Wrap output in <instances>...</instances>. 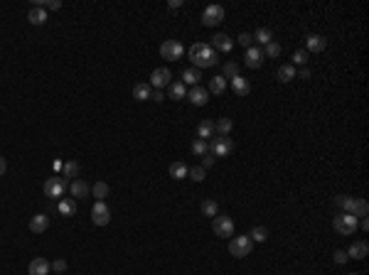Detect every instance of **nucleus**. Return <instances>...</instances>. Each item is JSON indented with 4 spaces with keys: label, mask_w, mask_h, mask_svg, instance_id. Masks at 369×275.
I'll return each instance as SVG.
<instances>
[{
    "label": "nucleus",
    "mask_w": 369,
    "mask_h": 275,
    "mask_svg": "<svg viewBox=\"0 0 369 275\" xmlns=\"http://www.w3.org/2000/svg\"><path fill=\"white\" fill-rule=\"evenodd\" d=\"M45 10H59L62 8V3H59V0H45V5H42Z\"/></svg>",
    "instance_id": "c03bdc74"
},
{
    "label": "nucleus",
    "mask_w": 369,
    "mask_h": 275,
    "mask_svg": "<svg viewBox=\"0 0 369 275\" xmlns=\"http://www.w3.org/2000/svg\"><path fill=\"white\" fill-rule=\"evenodd\" d=\"M212 165H214V155H210V152H207V155H202V165H200V167H205V170H210Z\"/></svg>",
    "instance_id": "a18cd8bd"
},
{
    "label": "nucleus",
    "mask_w": 369,
    "mask_h": 275,
    "mask_svg": "<svg viewBox=\"0 0 369 275\" xmlns=\"http://www.w3.org/2000/svg\"><path fill=\"white\" fill-rule=\"evenodd\" d=\"M224 89H227V79L224 76H214V79H210V91L212 94H224Z\"/></svg>",
    "instance_id": "2f4dec72"
},
{
    "label": "nucleus",
    "mask_w": 369,
    "mask_h": 275,
    "mask_svg": "<svg viewBox=\"0 0 369 275\" xmlns=\"http://www.w3.org/2000/svg\"><path fill=\"white\" fill-rule=\"evenodd\" d=\"M210 148V155H214V157H227L232 150H234V140L232 138H212V143L207 145Z\"/></svg>",
    "instance_id": "20e7f679"
},
{
    "label": "nucleus",
    "mask_w": 369,
    "mask_h": 275,
    "mask_svg": "<svg viewBox=\"0 0 369 275\" xmlns=\"http://www.w3.org/2000/svg\"><path fill=\"white\" fill-rule=\"evenodd\" d=\"M278 54H281V45H278V42H268V45H266L264 57H273V59H276Z\"/></svg>",
    "instance_id": "ea45409f"
},
{
    "label": "nucleus",
    "mask_w": 369,
    "mask_h": 275,
    "mask_svg": "<svg viewBox=\"0 0 369 275\" xmlns=\"http://www.w3.org/2000/svg\"><path fill=\"white\" fill-rule=\"evenodd\" d=\"M47 228H50V216L47 214H35L30 219V231L32 233H45Z\"/></svg>",
    "instance_id": "2eb2a0df"
},
{
    "label": "nucleus",
    "mask_w": 369,
    "mask_h": 275,
    "mask_svg": "<svg viewBox=\"0 0 369 275\" xmlns=\"http://www.w3.org/2000/svg\"><path fill=\"white\" fill-rule=\"evenodd\" d=\"M367 253H369V246H367V241H357V243H352V246H349V250H347V258L362 260V258H367Z\"/></svg>",
    "instance_id": "f3484780"
},
{
    "label": "nucleus",
    "mask_w": 369,
    "mask_h": 275,
    "mask_svg": "<svg viewBox=\"0 0 369 275\" xmlns=\"http://www.w3.org/2000/svg\"><path fill=\"white\" fill-rule=\"evenodd\" d=\"M332 224H335V231L342 233V236H349V233L357 231V216H352V214H347V211L337 214Z\"/></svg>",
    "instance_id": "f03ea898"
},
{
    "label": "nucleus",
    "mask_w": 369,
    "mask_h": 275,
    "mask_svg": "<svg viewBox=\"0 0 369 275\" xmlns=\"http://www.w3.org/2000/svg\"><path fill=\"white\" fill-rule=\"evenodd\" d=\"M295 79H310V69H300V72H295Z\"/></svg>",
    "instance_id": "de8ad7c7"
},
{
    "label": "nucleus",
    "mask_w": 369,
    "mask_h": 275,
    "mask_svg": "<svg viewBox=\"0 0 369 275\" xmlns=\"http://www.w3.org/2000/svg\"><path fill=\"white\" fill-rule=\"evenodd\" d=\"M192 152H195V155H207V152H210L207 140H200V138H197V140L192 143Z\"/></svg>",
    "instance_id": "58836bf2"
},
{
    "label": "nucleus",
    "mask_w": 369,
    "mask_h": 275,
    "mask_svg": "<svg viewBox=\"0 0 369 275\" xmlns=\"http://www.w3.org/2000/svg\"><path fill=\"white\" fill-rule=\"evenodd\" d=\"M251 248H254V241L249 236H234L229 241V253L237 255V258H246L251 253Z\"/></svg>",
    "instance_id": "7ed1b4c3"
},
{
    "label": "nucleus",
    "mask_w": 369,
    "mask_h": 275,
    "mask_svg": "<svg viewBox=\"0 0 369 275\" xmlns=\"http://www.w3.org/2000/svg\"><path fill=\"white\" fill-rule=\"evenodd\" d=\"M170 81H172V74H170V69H165V67H160V69H155L153 74H150V89H165V86H170Z\"/></svg>",
    "instance_id": "9d476101"
},
{
    "label": "nucleus",
    "mask_w": 369,
    "mask_h": 275,
    "mask_svg": "<svg viewBox=\"0 0 369 275\" xmlns=\"http://www.w3.org/2000/svg\"><path fill=\"white\" fill-rule=\"evenodd\" d=\"M50 270H54V273H64V270H67V260H62V258L52 260V263H50Z\"/></svg>",
    "instance_id": "79ce46f5"
},
{
    "label": "nucleus",
    "mask_w": 369,
    "mask_h": 275,
    "mask_svg": "<svg viewBox=\"0 0 369 275\" xmlns=\"http://www.w3.org/2000/svg\"><path fill=\"white\" fill-rule=\"evenodd\" d=\"M224 79H234V76H239V64L237 62H227L224 64V74H222Z\"/></svg>",
    "instance_id": "4c0bfd02"
},
{
    "label": "nucleus",
    "mask_w": 369,
    "mask_h": 275,
    "mask_svg": "<svg viewBox=\"0 0 369 275\" xmlns=\"http://www.w3.org/2000/svg\"><path fill=\"white\" fill-rule=\"evenodd\" d=\"M187 57H190V62H192L197 69H210V67L217 64V52H214L210 45H205V42H195V45L187 50Z\"/></svg>",
    "instance_id": "f257e3e1"
},
{
    "label": "nucleus",
    "mask_w": 369,
    "mask_h": 275,
    "mask_svg": "<svg viewBox=\"0 0 369 275\" xmlns=\"http://www.w3.org/2000/svg\"><path fill=\"white\" fill-rule=\"evenodd\" d=\"M332 201H335V206H337V209H342V211H347V214H349V211H352V201H354V199H352V197H347V194H337Z\"/></svg>",
    "instance_id": "7c9ffc66"
},
{
    "label": "nucleus",
    "mask_w": 369,
    "mask_h": 275,
    "mask_svg": "<svg viewBox=\"0 0 369 275\" xmlns=\"http://www.w3.org/2000/svg\"><path fill=\"white\" fill-rule=\"evenodd\" d=\"M352 216H357V219H364L367 214H369V201L367 199H354L352 201V211H349Z\"/></svg>",
    "instance_id": "412c9836"
},
{
    "label": "nucleus",
    "mask_w": 369,
    "mask_h": 275,
    "mask_svg": "<svg viewBox=\"0 0 369 275\" xmlns=\"http://www.w3.org/2000/svg\"><path fill=\"white\" fill-rule=\"evenodd\" d=\"M150 99H153V101H162V99H165V94H162V91H158V89H153Z\"/></svg>",
    "instance_id": "09e8293b"
},
{
    "label": "nucleus",
    "mask_w": 369,
    "mask_h": 275,
    "mask_svg": "<svg viewBox=\"0 0 369 275\" xmlns=\"http://www.w3.org/2000/svg\"><path fill=\"white\" fill-rule=\"evenodd\" d=\"M251 37H254L259 45H268V42H273V32H271L268 27H259V30H256Z\"/></svg>",
    "instance_id": "c756f323"
},
{
    "label": "nucleus",
    "mask_w": 369,
    "mask_h": 275,
    "mask_svg": "<svg viewBox=\"0 0 369 275\" xmlns=\"http://www.w3.org/2000/svg\"><path fill=\"white\" fill-rule=\"evenodd\" d=\"M244 59H246V67H249V69H259V67L264 64V52H261L259 47H249Z\"/></svg>",
    "instance_id": "4468645a"
},
{
    "label": "nucleus",
    "mask_w": 369,
    "mask_h": 275,
    "mask_svg": "<svg viewBox=\"0 0 369 275\" xmlns=\"http://www.w3.org/2000/svg\"><path fill=\"white\" fill-rule=\"evenodd\" d=\"M150 94H153L150 84H135V86H133V99H135V101H148Z\"/></svg>",
    "instance_id": "b1692460"
},
{
    "label": "nucleus",
    "mask_w": 369,
    "mask_h": 275,
    "mask_svg": "<svg viewBox=\"0 0 369 275\" xmlns=\"http://www.w3.org/2000/svg\"><path fill=\"white\" fill-rule=\"evenodd\" d=\"M64 179H74L79 175V162H64Z\"/></svg>",
    "instance_id": "c9c22d12"
},
{
    "label": "nucleus",
    "mask_w": 369,
    "mask_h": 275,
    "mask_svg": "<svg viewBox=\"0 0 369 275\" xmlns=\"http://www.w3.org/2000/svg\"><path fill=\"white\" fill-rule=\"evenodd\" d=\"M212 228H214V233L222 236V238H232V236H234V221H232L229 216H214Z\"/></svg>",
    "instance_id": "6e6552de"
},
{
    "label": "nucleus",
    "mask_w": 369,
    "mask_h": 275,
    "mask_svg": "<svg viewBox=\"0 0 369 275\" xmlns=\"http://www.w3.org/2000/svg\"><path fill=\"white\" fill-rule=\"evenodd\" d=\"M305 52H322L325 47H327V40L322 37V35H308L305 37Z\"/></svg>",
    "instance_id": "dca6fc26"
},
{
    "label": "nucleus",
    "mask_w": 369,
    "mask_h": 275,
    "mask_svg": "<svg viewBox=\"0 0 369 275\" xmlns=\"http://www.w3.org/2000/svg\"><path fill=\"white\" fill-rule=\"evenodd\" d=\"M295 64H298V67L308 64V52H305V50H298V52L293 54V67H295Z\"/></svg>",
    "instance_id": "a19ab883"
},
{
    "label": "nucleus",
    "mask_w": 369,
    "mask_h": 275,
    "mask_svg": "<svg viewBox=\"0 0 369 275\" xmlns=\"http://www.w3.org/2000/svg\"><path fill=\"white\" fill-rule=\"evenodd\" d=\"M167 94H170V99L180 101V99H184V96H187V89H184V84H182V81H170V86H167Z\"/></svg>",
    "instance_id": "4be33fe9"
},
{
    "label": "nucleus",
    "mask_w": 369,
    "mask_h": 275,
    "mask_svg": "<svg viewBox=\"0 0 369 275\" xmlns=\"http://www.w3.org/2000/svg\"><path fill=\"white\" fill-rule=\"evenodd\" d=\"M249 238L256 241V243H264V241L268 238V228H266V226H256V228L249 233Z\"/></svg>",
    "instance_id": "72a5a7b5"
},
{
    "label": "nucleus",
    "mask_w": 369,
    "mask_h": 275,
    "mask_svg": "<svg viewBox=\"0 0 369 275\" xmlns=\"http://www.w3.org/2000/svg\"><path fill=\"white\" fill-rule=\"evenodd\" d=\"M214 133H219L222 138H229V133H232V118H217Z\"/></svg>",
    "instance_id": "c85d7f7f"
},
{
    "label": "nucleus",
    "mask_w": 369,
    "mask_h": 275,
    "mask_svg": "<svg viewBox=\"0 0 369 275\" xmlns=\"http://www.w3.org/2000/svg\"><path fill=\"white\" fill-rule=\"evenodd\" d=\"M91 194L96 197V201H104V199L108 197V184H106V182H96V184L91 187Z\"/></svg>",
    "instance_id": "473e14b6"
},
{
    "label": "nucleus",
    "mask_w": 369,
    "mask_h": 275,
    "mask_svg": "<svg viewBox=\"0 0 369 275\" xmlns=\"http://www.w3.org/2000/svg\"><path fill=\"white\" fill-rule=\"evenodd\" d=\"M197 138H200V140L214 138V121H202V123L197 125Z\"/></svg>",
    "instance_id": "aec40b11"
},
{
    "label": "nucleus",
    "mask_w": 369,
    "mask_h": 275,
    "mask_svg": "<svg viewBox=\"0 0 369 275\" xmlns=\"http://www.w3.org/2000/svg\"><path fill=\"white\" fill-rule=\"evenodd\" d=\"M27 20H30L32 25H45V23H47V10H45V8H32V10L27 13Z\"/></svg>",
    "instance_id": "5701e85b"
},
{
    "label": "nucleus",
    "mask_w": 369,
    "mask_h": 275,
    "mask_svg": "<svg viewBox=\"0 0 369 275\" xmlns=\"http://www.w3.org/2000/svg\"><path fill=\"white\" fill-rule=\"evenodd\" d=\"M167 8H170V10H177V8H182V0H170V3H167Z\"/></svg>",
    "instance_id": "8fccbe9b"
},
{
    "label": "nucleus",
    "mask_w": 369,
    "mask_h": 275,
    "mask_svg": "<svg viewBox=\"0 0 369 275\" xmlns=\"http://www.w3.org/2000/svg\"><path fill=\"white\" fill-rule=\"evenodd\" d=\"M224 20V8L222 5H207L205 8V13H202V25L205 27H217L219 23Z\"/></svg>",
    "instance_id": "423d86ee"
},
{
    "label": "nucleus",
    "mask_w": 369,
    "mask_h": 275,
    "mask_svg": "<svg viewBox=\"0 0 369 275\" xmlns=\"http://www.w3.org/2000/svg\"><path fill=\"white\" fill-rule=\"evenodd\" d=\"M200 79H202V74H200V69H184V72H182V84H190V86H197V84H200Z\"/></svg>",
    "instance_id": "a878e982"
},
{
    "label": "nucleus",
    "mask_w": 369,
    "mask_h": 275,
    "mask_svg": "<svg viewBox=\"0 0 369 275\" xmlns=\"http://www.w3.org/2000/svg\"><path fill=\"white\" fill-rule=\"evenodd\" d=\"M347 260H349V258H347V250H335V263L342 265V263H347Z\"/></svg>",
    "instance_id": "49530a36"
},
{
    "label": "nucleus",
    "mask_w": 369,
    "mask_h": 275,
    "mask_svg": "<svg viewBox=\"0 0 369 275\" xmlns=\"http://www.w3.org/2000/svg\"><path fill=\"white\" fill-rule=\"evenodd\" d=\"M27 273H30V275H50V260H47V258H42V255L32 258V260H30Z\"/></svg>",
    "instance_id": "ddd939ff"
},
{
    "label": "nucleus",
    "mask_w": 369,
    "mask_h": 275,
    "mask_svg": "<svg viewBox=\"0 0 369 275\" xmlns=\"http://www.w3.org/2000/svg\"><path fill=\"white\" fill-rule=\"evenodd\" d=\"M187 165H184V162H172L170 165V177L172 179H184V177H187Z\"/></svg>",
    "instance_id": "bb28decb"
},
{
    "label": "nucleus",
    "mask_w": 369,
    "mask_h": 275,
    "mask_svg": "<svg viewBox=\"0 0 369 275\" xmlns=\"http://www.w3.org/2000/svg\"><path fill=\"white\" fill-rule=\"evenodd\" d=\"M5 170H8V162H5V157H0V177L5 175Z\"/></svg>",
    "instance_id": "3c124183"
},
{
    "label": "nucleus",
    "mask_w": 369,
    "mask_h": 275,
    "mask_svg": "<svg viewBox=\"0 0 369 275\" xmlns=\"http://www.w3.org/2000/svg\"><path fill=\"white\" fill-rule=\"evenodd\" d=\"M67 187H69V182H67L64 177H50L42 189H45V194H47L50 199H59V197L67 192Z\"/></svg>",
    "instance_id": "39448f33"
},
{
    "label": "nucleus",
    "mask_w": 369,
    "mask_h": 275,
    "mask_svg": "<svg viewBox=\"0 0 369 275\" xmlns=\"http://www.w3.org/2000/svg\"><path fill=\"white\" fill-rule=\"evenodd\" d=\"M91 221H94L96 226H106V224L111 221V209L106 206V201H96V204L91 206Z\"/></svg>",
    "instance_id": "1a4fd4ad"
},
{
    "label": "nucleus",
    "mask_w": 369,
    "mask_h": 275,
    "mask_svg": "<svg viewBox=\"0 0 369 275\" xmlns=\"http://www.w3.org/2000/svg\"><path fill=\"white\" fill-rule=\"evenodd\" d=\"M187 177H190V179H195V182H205L207 170H205V167H190V170H187Z\"/></svg>",
    "instance_id": "e433bc0d"
},
{
    "label": "nucleus",
    "mask_w": 369,
    "mask_h": 275,
    "mask_svg": "<svg viewBox=\"0 0 369 275\" xmlns=\"http://www.w3.org/2000/svg\"><path fill=\"white\" fill-rule=\"evenodd\" d=\"M69 189H72V197H79V199H86V197L91 194V189H89V184H86L84 179H74V182L69 184Z\"/></svg>",
    "instance_id": "6ab92c4d"
},
{
    "label": "nucleus",
    "mask_w": 369,
    "mask_h": 275,
    "mask_svg": "<svg viewBox=\"0 0 369 275\" xmlns=\"http://www.w3.org/2000/svg\"><path fill=\"white\" fill-rule=\"evenodd\" d=\"M232 89H234L237 96H249V94H251V84H249V79H244V76H234V79H232Z\"/></svg>",
    "instance_id": "a211bd4d"
},
{
    "label": "nucleus",
    "mask_w": 369,
    "mask_h": 275,
    "mask_svg": "<svg viewBox=\"0 0 369 275\" xmlns=\"http://www.w3.org/2000/svg\"><path fill=\"white\" fill-rule=\"evenodd\" d=\"M293 79H295V67H293V64H283V67H278V81L288 84V81H293Z\"/></svg>",
    "instance_id": "cd10ccee"
},
{
    "label": "nucleus",
    "mask_w": 369,
    "mask_h": 275,
    "mask_svg": "<svg viewBox=\"0 0 369 275\" xmlns=\"http://www.w3.org/2000/svg\"><path fill=\"white\" fill-rule=\"evenodd\" d=\"M349 275H359V273H349Z\"/></svg>",
    "instance_id": "603ef678"
},
{
    "label": "nucleus",
    "mask_w": 369,
    "mask_h": 275,
    "mask_svg": "<svg viewBox=\"0 0 369 275\" xmlns=\"http://www.w3.org/2000/svg\"><path fill=\"white\" fill-rule=\"evenodd\" d=\"M187 101H190L192 106H207V101H210V91H207V89H202V86H192V89L187 91Z\"/></svg>",
    "instance_id": "f8f14e48"
},
{
    "label": "nucleus",
    "mask_w": 369,
    "mask_h": 275,
    "mask_svg": "<svg viewBox=\"0 0 369 275\" xmlns=\"http://www.w3.org/2000/svg\"><path fill=\"white\" fill-rule=\"evenodd\" d=\"M182 54H184V47L177 40H167V42L160 45V57L167 59V62H177Z\"/></svg>",
    "instance_id": "0eeeda50"
},
{
    "label": "nucleus",
    "mask_w": 369,
    "mask_h": 275,
    "mask_svg": "<svg viewBox=\"0 0 369 275\" xmlns=\"http://www.w3.org/2000/svg\"><path fill=\"white\" fill-rule=\"evenodd\" d=\"M214 52H232L234 50V42H232V37L229 35H224V32H217L214 37H212V45H210Z\"/></svg>",
    "instance_id": "9b49d317"
},
{
    "label": "nucleus",
    "mask_w": 369,
    "mask_h": 275,
    "mask_svg": "<svg viewBox=\"0 0 369 275\" xmlns=\"http://www.w3.org/2000/svg\"><path fill=\"white\" fill-rule=\"evenodd\" d=\"M57 209H59L62 216H74V214H77V201H74V199H59Z\"/></svg>",
    "instance_id": "393cba45"
},
{
    "label": "nucleus",
    "mask_w": 369,
    "mask_h": 275,
    "mask_svg": "<svg viewBox=\"0 0 369 275\" xmlns=\"http://www.w3.org/2000/svg\"><path fill=\"white\" fill-rule=\"evenodd\" d=\"M217 211H219V206H217L214 199H205L202 201V214L205 216H217Z\"/></svg>",
    "instance_id": "f704fd0d"
},
{
    "label": "nucleus",
    "mask_w": 369,
    "mask_h": 275,
    "mask_svg": "<svg viewBox=\"0 0 369 275\" xmlns=\"http://www.w3.org/2000/svg\"><path fill=\"white\" fill-rule=\"evenodd\" d=\"M237 42H239V45H241V47H246V50H249V47H251V45H254V37H251V35H249V32H241V35H239V40H237Z\"/></svg>",
    "instance_id": "37998d69"
}]
</instances>
